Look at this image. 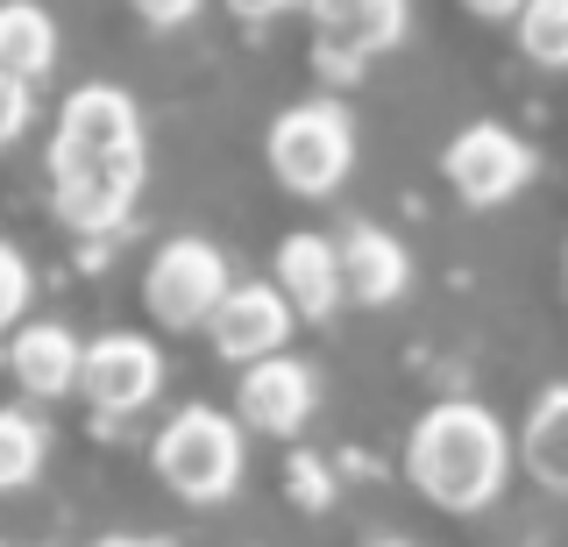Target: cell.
I'll list each match as a JSON object with an SVG mask.
<instances>
[{"mask_svg":"<svg viewBox=\"0 0 568 547\" xmlns=\"http://www.w3.org/2000/svg\"><path fill=\"white\" fill-rule=\"evenodd\" d=\"M50 179H58V214L71 227H85V235L121 227V214L142 192V121L121 85H79L64 100Z\"/></svg>","mask_w":568,"mask_h":547,"instance_id":"1","label":"cell"},{"mask_svg":"<svg viewBox=\"0 0 568 547\" xmlns=\"http://www.w3.org/2000/svg\"><path fill=\"white\" fill-rule=\"evenodd\" d=\"M405 469L413 484L434 498L440 511H476L505 490V469H511V440L505 427L469 398H448L413 427V448H405Z\"/></svg>","mask_w":568,"mask_h":547,"instance_id":"2","label":"cell"},{"mask_svg":"<svg viewBox=\"0 0 568 547\" xmlns=\"http://www.w3.org/2000/svg\"><path fill=\"white\" fill-rule=\"evenodd\" d=\"M156 476L185 505H221L242 484V427L213 405H185L164 434H156Z\"/></svg>","mask_w":568,"mask_h":547,"instance_id":"3","label":"cell"},{"mask_svg":"<svg viewBox=\"0 0 568 547\" xmlns=\"http://www.w3.org/2000/svg\"><path fill=\"white\" fill-rule=\"evenodd\" d=\"M348 156H355L348 108H334V100H306V108L277 114V129H271V164H277V179L292 185V192H306V200L334 192V185L348 179Z\"/></svg>","mask_w":568,"mask_h":547,"instance_id":"4","label":"cell"},{"mask_svg":"<svg viewBox=\"0 0 568 547\" xmlns=\"http://www.w3.org/2000/svg\"><path fill=\"white\" fill-rule=\"evenodd\" d=\"M142 292H150V313L164 327H206V313L221 306V292H227V263L213 242L200 235H178L156 250L150 263V277H142Z\"/></svg>","mask_w":568,"mask_h":547,"instance_id":"5","label":"cell"},{"mask_svg":"<svg viewBox=\"0 0 568 547\" xmlns=\"http://www.w3.org/2000/svg\"><path fill=\"white\" fill-rule=\"evenodd\" d=\"M526 179H532V150L497 121H476L448 143V185L469 206H505L511 192H526Z\"/></svg>","mask_w":568,"mask_h":547,"instance_id":"6","label":"cell"},{"mask_svg":"<svg viewBox=\"0 0 568 547\" xmlns=\"http://www.w3.org/2000/svg\"><path fill=\"white\" fill-rule=\"evenodd\" d=\"M71 384H79L100 413H135V405H150L156 384H164V356H156L142 334H100L93 348H79V377Z\"/></svg>","mask_w":568,"mask_h":547,"instance_id":"7","label":"cell"},{"mask_svg":"<svg viewBox=\"0 0 568 547\" xmlns=\"http://www.w3.org/2000/svg\"><path fill=\"white\" fill-rule=\"evenodd\" d=\"M206 327H213V348L227 363H263L292 334V306L277 298V285H227L221 306L206 313Z\"/></svg>","mask_w":568,"mask_h":547,"instance_id":"8","label":"cell"},{"mask_svg":"<svg viewBox=\"0 0 568 547\" xmlns=\"http://www.w3.org/2000/svg\"><path fill=\"white\" fill-rule=\"evenodd\" d=\"M242 419L256 434H298L313 419V369L292 356H263L242 377Z\"/></svg>","mask_w":568,"mask_h":547,"instance_id":"9","label":"cell"},{"mask_svg":"<svg viewBox=\"0 0 568 547\" xmlns=\"http://www.w3.org/2000/svg\"><path fill=\"white\" fill-rule=\"evenodd\" d=\"M334 271H342V298H355V306H390V298L405 292V277H413V263H405L398 235H384V227H348V235L334 242Z\"/></svg>","mask_w":568,"mask_h":547,"instance_id":"10","label":"cell"},{"mask_svg":"<svg viewBox=\"0 0 568 547\" xmlns=\"http://www.w3.org/2000/svg\"><path fill=\"white\" fill-rule=\"evenodd\" d=\"M277 298L292 313H306V321H320V313L342 306V271H334V242L320 235H292L277 250Z\"/></svg>","mask_w":568,"mask_h":547,"instance_id":"11","label":"cell"},{"mask_svg":"<svg viewBox=\"0 0 568 547\" xmlns=\"http://www.w3.org/2000/svg\"><path fill=\"white\" fill-rule=\"evenodd\" d=\"M313 29L327 50H390L405 37V0H313Z\"/></svg>","mask_w":568,"mask_h":547,"instance_id":"12","label":"cell"},{"mask_svg":"<svg viewBox=\"0 0 568 547\" xmlns=\"http://www.w3.org/2000/svg\"><path fill=\"white\" fill-rule=\"evenodd\" d=\"M71 377H79V342H71L64 327H22L14 334V384L36 398H64Z\"/></svg>","mask_w":568,"mask_h":547,"instance_id":"13","label":"cell"},{"mask_svg":"<svg viewBox=\"0 0 568 547\" xmlns=\"http://www.w3.org/2000/svg\"><path fill=\"white\" fill-rule=\"evenodd\" d=\"M50 58H58V29H50V14L36 8V0H8V8H0V72L43 79Z\"/></svg>","mask_w":568,"mask_h":547,"instance_id":"14","label":"cell"},{"mask_svg":"<svg viewBox=\"0 0 568 547\" xmlns=\"http://www.w3.org/2000/svg\"><path fill=\"white\" fill-rule=\"evenodd\" d=\"M526 469L555 490L568 484V392L561 384L532 405V419H526Z\"/></svg>","mask_w":568,"mask_h":547,"instance_id":"15","label":"cell"},{"mask_svg":"<svg viewBox=\"0 0 568 547\" xmlns=\"http://www.w3.org/2000/svg\"><path fill=\"white\" fill-rule=\"evenodd\" d=\"M519 50L532 64L555 72V64L568 58V0H526L519 8Z\"/></svg>","mask_w":568,"mask_h":547,"instance_id":"16","label":"cell"},{"mask_svg":"<svg viewBox=\"0 0 568 547\" xmlns=\"http://www.w3.org/2000/svg\"><path fill=\"white\" fill-rule=\"evenodd\" d=\"M43 469V427L22 413H0V490H22Z\"/></svg>","mask_w":568,"mask_h":547,"instance_id":"17","label":"cell"},{"mask_svg":"<svg viewBox=\"0 0 568 547\" xmlns=\"http://www.w3.org/2000/svg\"><path fill=\"white\" fill-rule=\"evenodd\" d=\"M29 306V263L0 242V327H14V313Z\"/></svg>","mask_w":568,"mask_h":547,"instance_id":"18","label":"cell"},{"mask_svg":"<svg viewBox=\"0 0 568 547\" xmlns=\"http://www.w3.org/2000/svg\"><path fill=\"white\" fill-rule=\"evenodd\" d=\"M284 490H292L306 511H327V469H320L313 455H292V469H284Z\"/></svg>","mask_w":568,"mask_h":547,"instance_id":"19","label":"cell"},{"mask_svg":"<svg viewBox=\"0 0 568 547\" xmlns=\"http://www.w3.org/2000/svg\"><path fill=\"white\" fill-rule=\"evenodd\" d=\"M22 129H29V79L0 72V150H8Z\"/></svg>","mask_w":568,"mask_h":547,"instance_id":"20","label":"cell"},{"mask_svg":"<svg viewBox=\"0 0 568 547\" xmlns=\"http://www.w3.org/2000/svg\"><path fill=\"white\" fill-rule=\"evenodd\" d=\"M135 14H142V22H156V29H178V22L200 14V0H135Z\"/></svg>","mask_w":568,"mask_h":547,"instance_id":"21","label":"cell"},{"mask_svg":"<svg viewBox=\"0 0 568 547\" xmlns=\"http://www.w3.org/2000/svg\"><path fill=\"white\" fill-rule=\"evenodd\" d=\"M227 8H235V14H248V22H271V14H284L292 0H227Z\"/></svg>","mask_w":568,"mask_h":547,"instance_id":"22","label":"cell"},{"mask_svg":"<svg viewBox=\"0 0 568 547\" xmlns=\"http://www.w3.org/2000/svg\"><path fill=\"white\" fill-rule=\"evenodd\" d=\"M469 8H476V14H484V22H505V14H519V8H526V0H469Z\"/></svg>","mask_w":568,"mask_h":547,"instance_id":"23","label":"cell"},{"mask_svg":"<svg viewBox=\"0 0 568 547\" xmlns=\"http://www.w3.org/2000/svg\"><path fill=\"white\" fill-rule=\"evenodd\" d=\"M100 547H150V540H100Z\"/></svg>","mask_w":568,"mask_h":547,"instance_id":"24","label":"cell"},{"mask_svg":"<svg viewBox=\"0 0 568 547\" xmlns=\"http://www.w3.org/2000/svg\"><path fill=\"white\" fill-rule=\"evenodd\" d=\"M377 547H413V540H377Z\"/></svg>","mask_w":568,"mask_h":547,"instance_id":"25","label":"cell"}]
</instances>
